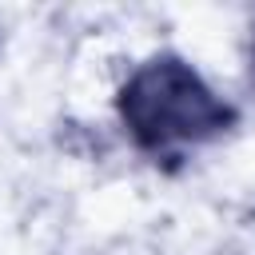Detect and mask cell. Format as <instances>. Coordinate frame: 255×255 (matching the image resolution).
<instances>
[{"mask_svg":"<svg viewBox=\"0 0 255 255\" xmlns=\"http://www.w3.org/2000/svg\"><path fill=\"white\" fill-rule=\"evenodd\" d=\"M251 68H255V44H251Z\"/></svg>","mask_w":255,"mask_h":255,"instance_id":"cell-2","label":"cell"},{"mask_svg":"<svg viewBox=\"0 0 255 255\" xmlns=\"http://www.w3.org/2000/svg\"><path fill=\"white\" fill-rule=\"evenodd\" d=\"M116 112L131 143L159 159H179L187 147L211 143L239 124L231 100H223L199 72L175 52L143 60L120 88Z\"/></svg>","mask_w":255,"mask_h":255,"instance_id":"cell-1","label":"cell"}]
</instances>
